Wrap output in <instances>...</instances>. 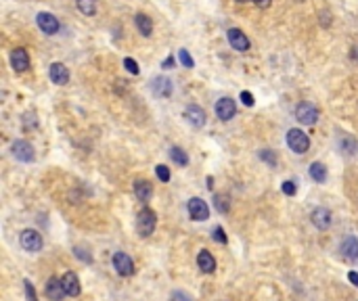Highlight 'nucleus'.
<instances>
[{
    "mask_svg": "<svg viewBox=\"0 0 358 301\" xmlns=\"http://www.w3.org/2000/svg\"><path fill=\"white\" fill-rule=\"evenodd\" d=\"M155 226H158V216H155L153 210H149V207H143V210L137 214V233L139 237L147 239L155 233Z\"/></svg>",
    "mask_w": 358,
    "mask_h": 301,
    "instance_id": "obj_1",
    "label": "nucleus"
},
{
    "mask_svg": "<svg viewBox=\"0 0 358 301\" xmlns=\"http://www.w3.org/2000/svg\"><path fill=\"white\" fill-rule=\"evenodd\" d=\"M287 145H289V149H292L294 153L304 155V153L310 149V138H308V134H304L302 130L294 128V130L287 132Z\"/></svg>",
    "mask_w": 358,
    "mask_h": 301,
    "instance_id": "obj_2",
    "label": "nucleus"
},
{
    "mask_svg": "<svg viewBox=\"0 0 358 301\" xmlns=\"http://www.w3.org/2000/svg\"><path fill=\"white\" fill-rule=\"evenodd\" d=\"M187 210H189L191 220H195V222H206V220L210 218V207H208V203H206L204 199H199V197L189 199Z\"/></svg>",
    "mask_w": 358,
    "mask_h": 301,
    "instance_id": "obj_3",
    "label": "nucleus"
},
{
    "mask_svg": "<svg viewBox=\"0 0 358 301\" xmlns=\"http://www.w3.org/2000/svg\"><path fill=\"white\" fill-rule=\"evenodd\" d=\"M19 243H21V247H24L26 251H30V253H38V251L42 249V245H44L42 235L36 233V230H32V228H28V230H24V233H21Z\"/></svg>",
    "mask_w": 358,
    "mask_h": 301,
    "instance_id": "obj_4",
    "label": "nucleus"
},
{
    "mask_svg": "<svg viewBox=\"0 0 358 301\" xmlns=\"http://www.w3.org/2000/svg\"><path fill=\"white\" fill-rule=\"evenodd\" d=\"M296 120H298L300 124H304V126L317 124V120H319V109L312 105V103H302V105H298V109H296Z\"/></svg>",
    "mask_w": 358,
    "mask_h": 301,
    "instance_id": "obj_5",
    "label": "nucleus"
},
{
    "mask_svg": "<svg viewBox=\"0 0 358 301\" xmlns=\"http://www.w3.org/2000/svg\"><path fill=\"white\" fill-rule=\"evenodd\" d=\"M111 262H114V268L120 276H132L134 274V262L130 260V256H126V253H122V251L114 253V260Z\"/></svg>",
    "mask_w": 358,
    "mask_h": 301,
    "instance_id": "obj_6",
    "label": "nucleus"
},
{
    "mask_svg": "<svg viewBox=\"0 0 358 301\" xmlns=\"http://www.w3.org/2000/svg\"><path fill=\"white\" fill-rule=\"evenodd\" d=\"M36 21H38V28H40L44 34L53 36V34L59 32V19H57L55 15H51V13H38Z\"/></svg>",
    "mask_w": 358,
    "mask_h": 301,
    "instance_id": "obj_7",
    "label": "nucleus"
},
{
    "mask_svg": "<svg viewBox=\"0 0 358 301\" xmlns=\"http://www.w3.org/2000/svg\"><path fill=\"white\" fill-rule=\"evenodd\" d=\"M227 36H229V44L233 46L235 51H239V53H248L250 51V40H248V36H245L241 30L233 28V30L227 32Z\"/></svg>",
    "mask_w": 358,
    "mask_h": 301,
    "instance_id": "obj_8",
    "label": "nucleus"
},
{
    "mask_svg": "<svg viewBox=\"0 0 358 301\" xmlns=\"http://www.w3.org/2000/svg\"><path fill=\"white\" fill-rule=\"evenodd\" d=\"M235 113H237V107H235V101L225 97V99H220L216 103V115L222 120V122H229L235 118Z\"/></svg>",
    "mask_w": 358,
    "mask_h": 301,
    "instance_id": "obj_9",
    "label": "nucleus"
},
{
    "mask_svg": "<svg viewBox=\"0 0 358 301\" xmlns=\"http://www.w3.org/2000/svg\"><path fill=\"white\" fill-rule=\"evenodd\" d=\"M13 155H15L19 161H26V164L34 161V157H36L34 147H32L28 141H15V143H13Z\"/></svg>",
    "mask_w": 358,
    "mask_h": 301,
    "instance_id": "obj_10",
    "label": "nucleus"
},
{
    "mask_svg": "<svg viewBox=\"0 0 358 301\" xmlns=\"http://www.w3.org/2000/svg\"><path fill=\"white\" fill-rule=\"evenodd\" d=\"M185 120H187L193 128H204V126H206V113H204V109L197 107V105H189V107L185 109Z\"/></svg>",
    "mask_w": 358,
    "mask_h": 301,
    "instance_id": "obj_11",
    "label": "nucleus"
},
{
    "mask_svg": "<svg viewBox=\"0 0 358 301\" xmlns=\"http://www.w3.org/2000/svg\"><path fill=\"white\" fill-rule=\"evenodd\" d=\"M11 65L15 72H28L30 69V57H28V51L26 49H15L11 53Z\"/></svg>",
    "mask_w": 358,
    "mask_h": 301,
    "instance_id": "obj_12",
    "label": "nucleus"
},
{
    "mask_svg": "<svg viewBox=\"0 0 358 301\" xmlns=\"http://www.w3.org/2000/svg\"><path fill=\"white\" fill-rule=\"evenodd\" d=\"M61 283H63V289H65L67 297H78L80 295V279L74 272H65L61 276Z\"/></svg>",
    "mask_w": 358,
    "mask_h": 301,
    "instance_id": "obj_13",
    "label": "nucleus"
},
{
    "mask_svg": "<svg viewBox=\"0 0 358 301\" xmlns=\"http://www.w3.org/2000/svg\"><path fill=\"white\" fill-rule=\"evenodd\" d=\"M151 90H153V95L155 97H160V99H168L172 95V82L164 76H158L153 82H151Z\"/></svg>",
    "mask_w": 358,
    "mask_h": 301,
    "instance_id": "obj_14",
    "label": "nucleus"
},
{
    "mask_svg": "<svg viewBox=\"0 0 358 301\" xmlns=\"http://www.w3.org/2000/svg\"><path fill=\"white\" fill-rule=\"evenodd\" d=\"M49 76L57 86H65L67 82H70V72H67V67L63 63H53L49 67Z\"/></svg>",
    "mask_w": 358,
    "mask_h": 301,
    "instance_id": "obj_15",
    "label": "nucleus"
},
{
    "mask_svg": "<svg viewBox=\"0 0 358 301\" xmlns=\"http://www.w3.org/2000/svg\"><path fill=\"white\" fill-rule=\"evenodd\" d=\"M310 220H312V224H315L319 230H327L331 226V212L327 210V207H317V210L312 212Z\"/></svg>",
    "mask_w": 358,
    "mask_h": 301,
    "instance_id": "obj_16",
    "label": "nucleus"
},
{
    "mask_svg": "<svg viewBox=\"0 0 358 301\" xmlns=\"http://www.w3.org/2000/svg\"><path fill=\"white\" fill-rule=\"evenodd\" d=\"M340 251H342L344 260H348V262L358 260V239L356 237H346L342 247H340Z\"/></svg>",
    "mask_w": 358,
    "mask_h": 301,
    "instance_id": "obj_17",
    "label": "nucleus"
},
{
    "mask_svg": "<svg viewBox=\"0 0 358 301\" xmlns=\"http://www.w3.org/2000/svg\"><path fill=\"white\" fill-rule=\"evenodd\" d=\"M197 266H199L201 272L212 274V272L216 270V260H214V256H212L210 251L201 249V251H199V256H197Z\"/></svg>",
    "mask_w": 358,
    "mask_h": 301,
    "instance_id": "obj_18",
    "label": "nucleus"
},
{
    "mask_svg": "<svg viewBox=\"0 0 358 301\" xmlns=\"http://www.w3.org/2000/svg\"><path fill=\"white\" fill-rule=\"evenodd\" d=\"M338 147H340V151H342L346 157L356 155V151H358V143H356V138H354V136H350V134H340V138H338Z\"/></svg>",
    "mask_w": 358,
    "mask_h": 301,
    "instance_id": "obj_19",
    "label": "nucleus"
},
{
    "mask_svg": "<svg viewBox=\"0 0 358 301\" xmlns=\"http://www.w3.org/2000/svg\"><path fill=\"white\" fill-rule=\"evenodd\" d=\"M47 297L51 301H61L65 297V289H63V283L59 279H49V283H47Z\"/></svg>",
    "mask_w": 358,
    "mask_h": 301,
    "instance_id": "obj_20",
    "label": "nucleus"
},
{
    "mask_svg": "<svg viewBox=\"0 0 358 301\" xmlns=\"http://www.w3.org/2000/svg\"><path fill=\"white\" fill-rule=\"evenodd\" d=\"M134 23H137L139 32H141L145 38H149V36L153 34V21H151V17H147L145 13H137V15H134Z\"/></svg>",
    "mask_w": 358,
    "mask_h": 301,
    "instance_id": "obj_21",
    "label": "nucleus"
},
{
    "mask_svg": "<svg viewBox=\"0 0 358 301\" xmlns=\"http://www.w3.org/2000/svg\"><path fill=\"white\" fill-rule=\"evenodd\" d=\"M134 195H137L139 201H149L151 195H153V187H151V182L147 180H139V182H134Z\"/></svg>",
    "mask_w": 358,
    "mask_h": 301,
    "instance_id": "obj_22",
    "label": "nucleus"
},
{
    "mask_svg": "<svg viewBox=\"0 0 358 301\" xmlns=\"http://www.w3.org/2000/svg\"><path fill=\"white\" fill-rule=\"evenodd\" d=\"M214 207H216L218 214H229V210H231V197L227 193L214 195Z\"/></svg>",
    "mask_w": 358,
    "mask_h": 301,
    "instance_id": "obj_23",
    "label": "nucleus"
},
{
    "mask_svg": "<svg viewBox=\"0 0 358 301\" xmlns=\"http://www.w3.org/2000/svg\"><path fill=\"white\" fill-rule=\"evenodd\" d=\"M310 178L315 180V182H319V184H323L325 180H327V168L323 166V164H312L310 166Z\"/></svg>",
    "mask_w": 358,
    "mask_h": 301,
    "instance_id": "obj_24",
    "label": "nucleus"
},
{
    "mask_svg": "<svg viewBox=\"0 0 358 301\" xmlns=\"http://www.w3.org/2000/svg\"><path fill=\"white\" fill-rule=\"evenodd\" d=\"M76 5H78V11L88 17H93L97 13V0H76Z\"/></svg>",
    "mask_w": 358,
    "mask_h": 301,
    "instance_id": "obj_25",
    "label": "nucleus"
},
{
    "mask_svg": "<svg viewBox=\"0 0 358 301\" xmlns=\"http://www.w3.org/2000/svg\"><path fill=\"white\" fill-rule=\"evenodd\" d=\"M170 157H172V161L174 164H178V166H189V155L183 151V149H178V147H172L170 149Z\"/></svg>",
    "mask_w": 358,
    "mask_h": 301,
    "instance_id": "obj_26",
    "label": "nucleus"
},
{
    "mask_svg": "<svg viewBox=\"0 0 358 301\" xmlns=\"http://www.w3.org/2000/svg\"><path fill=\"white\" fill-rule=\"evenodd\" d=\"M36 126H38L36 113H34V111H28V113L24 115V128H26V130H34Z\"/></svg>",
    "mask_w": 358,
    "mask_h": 301,
    "instance_id": "obj_27",
    "label": "nucleus"
},
{
    "mask_svg": "<svg viewBox=\"0 0 358 301\" xmlns=\"http://www.w3.org/2000/svg\"><path fill=\"white\" fill-rule=\"evenodd\" d=\"M178 61H181L185 67H189V69L195 65V61H193V57L189 55V51H187V49H181V51H178Z\"/></svg>",
    "mask_w": 358,
    "mask_h": 301,
    "instance_id": "obj_28",
    "label": "nucleus"
},
{
    "mask_svg": "<svg viewBox=\"0 0 358 301\" xmlns=\"http://www.w3.org/2000/svg\"><path fill=\"white\" fill-rule=\"evenodd\" d=\"M212 239H214L216 243H220V245H227V241H229V239H227V235H225V230H222L220 226H216V228H214Z\"/></svg>",
    "mask_w": 358,
    "mask_h": 301,
    "instance_id": "obj_29",
    "label": "nucleus"
},
{
    "mask_svg": "<svg viewBox=\"0 0 358 301\" xmlns=\"http://www.w3.org/2000/svg\"><path fill=\"white\" fill-rule=\"evenodd\" d=\"M124 67L128 69L130 74H134V76H137V74L141 72V69H139V63L134 61V59H130V57H126V59H124Z\"/></svg>",
    "mask_w": 358,
    "mask_h": 301,
    "instance_id": "obj_30",
    "label": "nucleus"
},
{
    "mask_svg": "<svg viewBox=\"0 0 358 301\" xmlns=\"http://www.w3.org/2000/svg\"><path fill=\"white\" fill-rule=\"evenodd\" d=\"M260 157L266 161V164H271V168H275V166H277V157H275V153H273V151H260Z\"/></svg>",
    "mask_w": 358,
    "mask_h": 301,
    "instance_id": "obj_31",
    "label": "nucleus"
},
{
    "mask_svg": "<svg viewBox=\"0 0 358 301\" xmlns=\"http://www.w3.org/2000/svg\"><path fill=\"white\" fill-rule=\"evenodd\" d=\"M24 287H26V297H28V301H38V299H36V291H34V285H32L30 281H24Z\"/></svg>",
    "mask_w": 358,
    "mask_h": 301,
    "instance_id": "obj_32",
    "label": "nucleus"
},
{
    "mask_svg": "<svg viewBox=\"0 0 358 301\" xmlns=\"http://www.w3.org/2000/svg\"><path fill=\"white\" fill-rule=\"evenodd\" d=\"M283 193L285 195H289V197H294L296 195V182H292V180H287V182H283Z\"/></svg>",
    "mask_w": 358,
    "mask_h": 301,
    "instance_id": "obj_33",
    "label": "nucleus"
},
{
    "mask_svg": "<svg viewBox=\"0 0 358 301\" xmlns=\"http://www.w3.org/2000/svg\"><path fill=\"white\" fill-rule=\"evenodd\" d=\"M155 172H158V178H160L162 182H168V180H170V170H168L166 166H158V168H155Z\"/></svg>",
    "mask_w": 358,
    "mask_h": 301,
    "instance_id": "obj_34",
    "label": "nucleus"
},
{
    "mask_svg": "<svg viewBox=\"0 0 358 301\" xmlns=\"http://www.w3.org/2000/svg\"><path fill=\"white\" fill-rule=\"evenodd\" d=\"M172 301H193V297L187 295V293H183V291H174L172 293Z\"/></svg>",
    "mask_w": 358,
    "mask_h": 301,
    "instance_id": "obj_35",
    "label": "nucleus"
},
{
    "mask_svg": "<svg viewBox=\"0 0 358 301\" xmlns=\"http://www.w3.org/2000/svg\"><path fill=\"white\" fill-rule=\"evenodd\" d=\"M74 253H76V258H78V260H82V262H86V264H91V262H93V258H91V256H88V253H86V251L82 253V249H80V247H76V249H74Z\"/></svg>",
    "mask_w": 358,
    "mask_h": 301,
    "instance_id": "obj_36",
    "label": "nucleus"
},
{
    "mask_svg": "<svg viewBox=\"0 0 358 301\" xmlns=\"http://www.w3.org/2000/svg\"><path fill=\"white\" fill-rule=\"evenodd\" d=\"M241 101H243V105H248V107H252V105L256 103V101H254V97L250 95L248 90H243V92H241Z\"/></svg>",
    "mask_w": 358,
    "mask_h": 301,
    "instance_id": "obj_37",
    "label": "nucleus"
},
{
    "mask_svg": "<svg viewBox=\"0 0 358 301\" xmlns=\"http://www.w3.org/2000/svg\"><path fill=\"white\" fill-rule=\"evenodd\" d=\"M271 3H273V0H254V5L258 9H268V7H271Z\"/></svg>",
    "mask_w": 358,
    "mask_h": 301,
    "instance_id": "obj_38",
    "label": "nucleus"
},
{
    "mask_svg": "<svg viewBox=\"0 0 358 301\" xmlns=\"http://www.w3.org/2000/svg\"><path fill=\"white\" fill-rule=\"evenodd\" d=\"M348 281H350L354 287H358V272H350V274H348Z\"/></svg>",
    "mask_w": 358,
    "mask_h": 301,
    "instance_id": "obj_39",
    "label": "nucleus"
},
{
    "mask_svg": "<svg viewBox=\"0 0 358 301\" xmlns=\"http://www.w3.org/2000/svg\"><path fill=\"white\" fill-rule=\"evenodd\" d=\"M162 67H164V69H170V67H174V59H172V57H168V59H164V63H162Z\"/></svg>",
    "mask_w": 358,
    "mask_h": 301,
    "instance_id": "obj_40",
    "label": "nucleus"
},
{
    "mask_svg": "<svg viewBox=\"0 0 358 301\" xmlns=\"http://www.w3.org/2000/svg\"><path fill=\"white\" fill-rule=\"evenodd\" d=\"M350 57H352V59H356V61H358V46H354V49H352V51H350Z\"/></svg>",
    "mask_w": 358,
    "mask_h": 301,
    "instance_id": "obj_41",
    "label": "nucleus"
},
{
    "mask_svg": "<svg viewBox=\"0 0 358 301\" xmlns=\"http://www.w3.org/2000/svg\"><path fill=\"white\" fill-rule=\"evenodd\" d=\"M323 26H329V13L327 11L323 13Z\"/></svg>",
    "mask_w": 358,
    "mask_h": 301,
    "instance_id": "obj_42",
    "label": "nucleus"
},
{
    "mask_svg": "<svg viewBox=\"0 0 358 301\" xmlns=\"http://www.w3.org/2000/svg\"><path fill=\"white\" fill-rule=\"evenodd\" d=\"M237 3H250V0H237Z\"/></svg>",
    "mask_w": 358,
    "mask_h": 301,
    "instance_id": "obj_43",
    "label": "nucleus"
}]
</instances>
